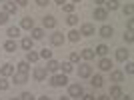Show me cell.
I'll return each mask as SVG.
<instances>
[{
  "label": "cell",
  "instance_id": "cell-40",
  "mask_svg": "<svg viewBox=\"0 0 134 100\" xmlns=\"http://www.w3.org/2000/svg\"><path fill=\"white\" fill-rule=\"evenodd\" d=\"M126 72H128V74L134 72V64H132V62H128V64H126Z\"/></svg>",
  "mask_w": 134,
  "mask_h": 100
},
{
  "label": "cell",
  "instance_id": "cell-42",
  "mask_svg": "<svg viewBox=\"0 0 134 100\" xmlns=\"http://www.w3.org/2000/svg\"><path fill=\"white\" fill-rule=\"evenodd\" d=\"M16 2V6H26L28 4V0H14Z\"/></svg>",
  "mask_w": 134,
  "mask_h": 100
},
{
  "label": "cell",
  "instance_id": "cell-49",
  "mask_svg": "<svg viewBox=\"0 0 134 100\" xmlns=\"http://www.w3.org/2000/svg\"><path fill=\"white\" fill-rule=\"evenodd\" d=\"M120 100H132V98H130V96H122Z\"/></svg>",
  "mask_w": 134,
  "mask_h": 100
},
{
  "label": "cell",
  "instance_id": "cell-52",
  "mask_svg": "<svg viewBox=\"0 0 134 100\" xmlns=\"http://www.w3.org/2000/svg\"><path fill=\"white\" fill-rule=\"evenodd\" d=\"M72 2H80V0H72Z\"/></svg>",
  "mask_w": 134,
  "mask_h": 100
},
{
  "label": "cell",
  "instance_id": "cell-21",
  "mask_svg": "<svg viewBox=\"0 0 134 100\" xmlns=\"http://www.w3.org/2000/svg\"><path fill=\"white\" fill-rule=\"evenodd\" d=\"M80 58H84V60H92V58H94V50H92V48H84L82 52H80Z\"/></svg>",
  "mask_w": 134,
  "mask_h": 100
},
{
  "label": "cell",
  "instance_id": "cell-5",
  "mask_svg": "<svg viewBox=\"0 0 134 100\" xmlns=\"http://www.w3.org/2000/svg\"><path fill=\"white\" fill-rule=\"evenodd\" d=\"M64 40H66V36H64L62 32H54V34L50 36L52 46H62V44H64Z\"/></svg>",
  "mask_w": 134,
  "mask_h": 100
},
{
  "label": "cell",
  "instance_id": "cell-35",
  "mask_svg": "<svg viewBox=\"0 0 134 100\" xmlns=\"http://www.w3.org/2000/svg\"><path fill=\"white\" fill-rule=\"evenodd\" d=\"M68 58H70L68 62H72V64H74V62L80 60V54H78V52H70V56H68Z\"/></svg>",
  "mask_w": 134,
  "mask_h": 100
},
{
  "label": "cell",
  "instance_id": "cell-3",
  "mask_svg": "<svg viewBox=\"0 0 134 100\" xmlns=\"http://www.w3.org/2000/svg\"><path fill=\"white\" fill-rule=\"evenodd\" d=\"M2 4H4V10H2V12H6L8 16H14V14L18 12L16 2H8V0H6V2H2Z\"/></svg>",
  "mask_w": 134,
  "mask_h": 100
},
{
  "label": "cell",
  "instance_id": "cell-14",
  "mask_svg": "<svg viewBox=\"0 0 134 100\" xmlns=\"http://www.w3.org/2000/svg\"><path fill=\"white\" fill-rule=\"evenodd\" d=\"M110 80H112V82H116V84L124 82V72H120V70H112V74H110Z\"/></svg>",
  "mask_w": 134,
  "mask_h": 100
},
{
  "label": "cell",
  "instance_id": "cell-15",
  "mask_svg": "<svg viewBox=\"0 0 134 100\" xmlns=\"http://www.w3.org/2000/svg\"><path fill=\"white\" fill-rule=\"evenodd\" d=\"M12 76H14V84H26L28 82V74H24V72H16Z\"/></svg>",
  "mask_w": 134,
  "mask_h": 100
},
{
  "label": "cell",
  "instance_id": "cell-7",
  "mask_svg": "<svg viewBox=\"0 0 134 100\" xmlns=\"http://www.w3.org/2000/svg\"><path fill=\"white\" fill-rule=\"evenodd\" d=\"M98 68H100L102 72H108V70H112V60L110 58H100V62H98Z\"/></svg>",
  "mask_w": 134,
  "mask_h": 100
},
{
  "label": "cell",
  "instance_id": "cell-53",
  "mask_svg": "<svg viewBox=\"0 0 134 100\" xmlns=\"http://www.w3.org/2000/svg\"><path fill=\"white\" fill-rule=\"evenodd\" d=\"M0 2H6V0H0Z\"/></svg>",
  "mask_w": 134,
  "mask_h": 100
},
{
  "label": "cell",
  "instance_id": "cell-39",
  "mask_svg": "<svg viewBox=\"0 0 134 100\" xmlns=\"http://www.w3.org/2000/svg\"><path fill=\"white\" fill-rule=\"evenodd\" d=\"M124 40H126V42H132V40H134L132 32H124Z\"/></svg>",
  "mask_w": 134,
  "mask_h": 100
},
{
  "label": "cell",
  "instance_id": "cell-1",
  "mask_svg": "<svg viewBox=\"0 0 134 100\" xmlns=\"http://www.w3.org/2000/svg\"><path fill=\"white\" fill-rule=\"evenodd\" d=\"M84 94V88H82V84H70V86H68V96H70V98H80V96Z\"/></svg>",
  "mask_w": 134,
  "mask_h": 100
},
{
  "label": "cell",
  "instance_id": "cell-50",
  "mask_svg": "<svg viewBox=\"0 0 134 100\" xmlns=\"http://www.w3.org/2000/svg\"><path fill=\"white\" fill-rule=\"evenodd\" d=\"M38 100H50V98H48V96H42V98H38Z\"/></svg>",
  "mask_w": 134,
  "mask_h": 100
},
{
  "label": "cell",
  "instance_id": "cell-17",
  "mask_svg": "<svg viewBox=\"0 0 134 100\" xmlns=\"http://www.w3.org/2000/svg\"><path fill=\"white\" fill-rule=\"evenodd\" d=\"M42 24H44V28H56V18L54 16H44L42 18Z\"/></svg>",
  "mask_w": 134,
  "mask_h": 100
},
{
  "label": "cell",
  "instance_id": "cell-38",
  "mask_svg": "<svg viewBox=\"0 0 134 100\" xmlns=\"http://www.w3.org/2000/svg\"><path fill=\"white\" fill-rule=\"evenodd\" d=\"M20 100H34V96H32V92H22V94H20Z\"/></svg>",
  "mask_w": 134,
  "mask_h": 100
},
{
  "label": "cell",
  "instance_id": "cell-37",
  "mask_svg": "<svg viewBox=\"0 0 134 100\" xmlns=\"http://www.w3.org/2000/svg\"><path fill=\"white\" fill-rule=\"evenodd\" d=\"M6 22H8V14H6V12H0V26H4Z\"/></svg>",
  "mask_w": 134,
  "mask_h": 100
},
{
  "label": "cell",
  "instance_id": "cell-34",
  "mask_svg": "<svg viewBox=\"0 0 134 100\" xmlns=\"http://www.w3.org/2000/svg\"><path fill=\"white\" fill-rule=\"evenodd\" d=\"M8 88H10V82L6 78H0V90H8Z\"/></svg>",
  "mask_w": 134,
  "mask_h": 100
},
{
  "label": "cell",
  "instance_id": "cell-41",
  "mask_svg": "<svg viewBox=\"0 0 134 100\" xmlns=\"http://www.w3.org/2000/svg\"><path fill=\"white\" fill-rule=\"evenodd\" d=\"M38 6H46V4H50V0H34Z\"/></svg>",
  "mask_w": 134,
  "mask_h": 100
},
{
  "label": "cell",
  "instance_id": "cell-32",
  "mask_svg": "<svg viewBox=\"0 0 134 100\" xmlns=\"http://www.w3.org/2000/svg\"><path fill=\"white\" fill-rule=\"evenodd\" d=\"M66 22L70 24V26H74V24L78 22V16H76V14H68V18H66Z\"/></svg>",
  "mask_w": 134,
  "mask_h": 100
},
{
  "label": "cell",
  "instance_id": "cell-33",
  "mask_svg": "<svg viewBox=\"0 0 134 100\" xmlns=\"http://www.w3.org/2000/svg\"><path fill=\"white\" fill-rule=\"evenodd\" d=\"M132 12H134V6L132 4H126V6H124V16H130V18H132Z\"/></svg>",
  "mask_w": 134,
  "mask_h": 100
},
{
  "label": "cell",
  "instance_id": "cell-46",
  "mask_svg": "<svg viewBox=\"0 0 134 100\" xmlns=\"http://www.w3.org/2000/svg\"><path fill=\"white\" fill-rule=\"evenodd\" d=\"M98 100H112L110 96H98Z\"/></svg>",
  "mask_w": 134,
  "mask_h": 100
},
{
  "label": "cell",
  "instance_id": "cell-16",
  "mask_svg": "<svg viewBox=\"0 0 134 100\" xmlns=\"http://www.w3.org/2000/svg\"><path fill=\"white\" fill-rule=\"evenodd\" d=\"M20 28H24V30H32V28H34V20H32L30 16L22 18V22H20Z\"/></svg>",
  "mask_w": 134,
  "mask_h": 100
},
{
  "label": "cell",
  "instance_id": "cell-27",
  "mask_svg": "<svg viewBox=\"0 0 134 100\" xmlns=\"http://www.w3.org/2000/svg\"><path fill=\"white\" fill-rule=\"evenodd\" d=\"M28 70H30V62H26V60L18 62V72H24V74H28Z\"/></svg>",
  "mask_w": 134,
  "mask_h": 100
},
{
  "label": "cell",
  "instance_id": "cell-20",
  "mask_svg": "<svg viewBox=\"0 0 134 100\" xmlns=\"http://www.w3.org/2000/svg\"><path fill=\"white\" fill-rule=\"evenodd\" d=\"M108 50H110V48H108L106 44H98V46H96V50H94V54H98V56H102V58H104V56L108 54Z\"/></svg>",
  "mask_w": 134,
  "mask_h": 100
},
{
  "label": "cell",
  "instance_id": "cell-2",
  "mask_svg": "<svg viewBox=\"0 0 134 100\" xmlns=\"http://www.w3.org/2000/svg\"><path fill=\"white\" fill-rule=\"evenodd\" d=\"M50 84H52V86H66V84H68L66 74H54V76L50 78Z\"/></svg>",
  "mask_w": 134,
  "mask_h": 100
},
{
  "label": "cell",
  "instance_id": "cell-10",
  "mask_svg": "<svg viewBox=\"0 0 134 100\" xmlns=\"http://www.w3.org/2000/svg\"><path fill=\"white\" fill-rule=\"evenodd\" d=\"M0 74H2V78H8L14 74V66L12 64H4V66H0Z\"/></svg>",
  "mask_w": 134,
  "mask_h": 100
},
{
  "label": "cell",
  "instance_id": "cell-45",
  "mask_svg": "<svg viewBox=\"0 0 134 100\" xmlns=\"http://www.w3.org/2000/svg\"><path fill=\"white\" fill-rule=\"evenodd\" d=\"M54 2H56V4H58V6H60V8H62V6H64V4H66V0H54Z\"/></svg>",
  "mask_w": 134,
  "mask_h": 100
},
{
  "label": "cell",
  "instance_id": "cell-47",
  "mask_svg": "<svg viewBox=\"0 0 134 100\" xmlns=\"http://www.w3.org/2000/svg\"><path fill=\"white\" fill-rule=\"evenodd\" d=\"M94 4H104V0H92Z\"/></svg>",
  "mask_w": 134,
  "mask_h": 100
},
{
  "label": "cell",
  "instance_id": "cell-19",
  "mask_svg": "<svg viewBox=\"0 0 134 100\" xmlns=\"http://www.w3.org/2000/svg\"><path fill=\"white\" fill-rule=\"evenodd\" d=\"M92 86H94V88H102V86H104V78L100 76V74H96V76H92Z\"/></svg>",
  "mask_w": 134,
  "mask_h": 100
},
{
  "label": "cell",
  "instance_id": "cell-25",
  "mask_svg": "<svg viewBox=\"0 0 134 100\" xmlns=\"http://www.w3.org/2000/svg\"><path fill=\"white\" fill-rule=\"evenodd\" d=\"M16 48H18V46H16L14 40H6V42H4V50H6V52H16Z\"/></svg>",
  "mask_w": 134,
  "mask_h": 100
},
{
  "label": "cell",
  "instance_id": "cell-36",
  "mask_svg": "<svg viewBox=\"0 0 134 100\" xmlns=\"http://www.w3.org/2000/svg\"><path fill=\"white\" fill-rule=\"evenodd\" d=\"M62 10L68 12V14H74V4H64V6H62Z\"/></svg>",
  "mask_w": 134,
  "mask_h": 100
},
{
  "label": "cell",
  "instance_id": "cell-4",
  "mask_svg": "<svg viewBox=\"0 0 134 100\" xmlns=\"http://www.w3.org/2000/svg\"><path fill=\"white\" fill-rule=\"evenodd\" d=\"M78 76L80 78H90L92 76V66H90V64H80L78 66Z\"/></svg>",
  "mask_w": 134,
  "mask_h": 100
},
{
  "label": "cell",
  "instance_id": "cell-12",
  "mask_svg": "<svg viewBox=\"0 0 134 100\" xmlns=\"http://www.w3.org/2000/svg\"><path fill=\"white\" fill-rule=\"evenodd\" d=\"M46 70H48V72H58V70H60V62L54 60V58H50L48 64H46Z\"/></svg>",
  "mask_w": 134,
  "mask_h": 100
},
{
  "label": "cell",
  "instance_id": "cell-23",
  "mask_svg": "<svg viewBox=\"0 0 134 100\" xmlns=\"http://www.w3.org/2000/svg\"><path fill=\"white\" fill-rule=\"evenodd\" d=\"M20 44H22V48H24V50H32L34 40L30 38V36H26V38H22V42H20Z\"/></svg>",
  "mask_w": 134,
  "mask_h": 100
},
{
  "label": "cell",
  "instance_id": "cell-9",
  "mask_svg": "<svg viewBox=\"0 0 134 100\" xmlns=\"http://www.w3.org/2000/svg\"><path fill=\"white\" fill-rule=\"evenodd\" d=\"M96 30H94V24H82V28H80V34H82V36H92V34H94Z\"/></svg>",
  "mask_w": 134,
  "mask_h": 100
},
{
  "label": "cell",
  "instance_id": "cell-29",
  "mask_svg": "<svg viewBox=\"0 0 134 100\" xmlns=\"http://www.w3.org/2000/svg\"><path fill=\"white\" fill-rule=\"evenodd\" d=\"M40 60V56L34 52V50H28V54H26V62H38Z\"/></svg>",
  "mask_w": 134,
  "mask_h": 100
},
{
  "label": "cell",
  "instance_id": "cell-22",
  "mask_svg": "<svg viewBox=\"0 0 134 100\" xmlns=\"http://www.w3.org/2000/svg\"><path fill=\"white\" fill-rule=\"evenodd\" d=\"M6 34L10 36V40H14L16 36H20V28H18V26H10L8 30H6Z\"/></svg>",
  "mask_w": 134,
  "mask_h": 100
},
{
  "label": "cell",
  "instance_id": "cell-18",
  "mask_svg": "<svg viewBox=\"0 0 134 100\" xmlns=\"http://www.w3.org/2000/svg\"><path fill=\"white\" fill-rule=\"evenodd\" d=\"M122 96H124V92H122V88H120L118 84L110 88V98H122Z\"/></svg>",
  "mask_w": 134,
  "mask_h": 100
},
{
  "label": "cell",
  "instance_id": "cell-26",
  "mask_svg": "<svg viewBox=\"0 0 134 100\" xmlns=\"http://www.w3.org/2000/svg\"><path fill=\"white\" fill-rule=\"evenodd\" d=\"M80 36H82V34H80L78 30H70V32H68V40H70V42H78Z\"/></svg>",
  "mask_w": 134,
  "mask_h": 100
},
{
  "label": "cell",
  "instance_id": "cell-11",
  "mask_svg": "<svg viewBox=\"0 0 134 100\" xmlns=\"http://www.w3.org/2000/svg\"><path fill=\"white\" fill-rule=\"evenodd\" d=\"M98 34H100V36H102V38H112V34H114V28H112V26H102L100 28V30H98Z\"/></svg>",
  "mask_w": 134,
  "mask_h": 100
},
{
  "label": "cell",
  "instance_id": "cell-30",
  "mask_svg": "<svg viewBox=\"0 0 134 100\" xmlns=\"http://www.w3.org/2000/svg\"><path fill=\"white\" fill-rule=\"evenodd\" d=\"M60 68H62V72H64V74H68V72H72V62H62V64H60Z\"/></svg>",
  "mask_w": 134,
  "mask_h": 100
},
{
  "label": "cell",
  "instance_id": "cell-8",
  "mask_svg": "<svg viewBox=\"0 0 134 100\" xmlns=\"http://www.w3.org/2000/svg\"><path fill=\"white\" fill-rule=\"evenodd\" d=\"M128 56H130V50H126V48H118L116 50V60L118 62H126Z\"/></svg>",
  "mask_w": 134,
  "mask_h": 100
},
{
  "label": "cell",
  "instance_id": "cell-24",
  "mask_svg": "<svg viewBox=\"0 0 134 100\" xmlns=\"http://www.w3.org/2000/svg\"><path fill=\"white\" fill-rule=\"evenodd\" d=\"M44 38V30L42 28H32V40H42Z\"/></svg>",
  "mask_w": 134,
  "mask_h": 100
},
{
  "label": "cell",
  "instance_id": "cell-13",
  "mask_svg": "<svg viewBox=\"0 0 134 100\" xmlns=\"http://www.w3.org/2000/svg\"><path fill=\"white\" fill-rule=\"evenodd\" d=\"M106 18H108L106 8H96L94 10V20H106Z\"/></svg>",
  "mask_w": 134,
  "mask_h": 100
},
{
  "label": "cell",
  "instance_id": "cell-28",
  "mask_svg": "<svg viewBox=\"0 0 134 100\" xmlns=\"http://www.w3.org/2000/svg\"><path fill=\"white\" fill-rule=\"evenodd\" d=\"M104 4H106V10L112 12V10L118 8V0H104Z\"/></svg>",
  "mask_w": 134,
  "mask_h": 100
},
{
  "label": "cell",
  "instance_id": "cell-44",
  "mask_svg": "<svg viewBox=\"0 0 134 100\" xmlns=\"http://www.w3.org/2000/svg\"><path fill=\"white\" fill-rule=\"evenodd\" d=\"M82 100H96L92 94H82Z\"/></svg>",
  "mask_w": 134,
  "mask_h": 100
},
{
  "label": "cell",
  "instance_id": "cell-43",
  "mask_svg": "<svg viewBox=\"0 0 134 100\" xmlns=\"http://www.w3.org/2000/svg\"><path fill=\"white\" fill-rule=\"evenodd\" d=\"M132 28H134V20L128 18V32H132Z\"/></svg>",
  "mask_w": 134,
  "mask_h": 100
},
{
  "label": "cell",
  "instance_id": "cell-6",
  "mask_svg": "<svg viewBox=\"0 0 134 100\" xmlns=\"http://www.w3.org/2000/svg\"><path fill=\"white\" fill-rule=\"evenodd\" d=\"M46 74H48V70H46V68H42V66L34 68V80H36V82H42V80H46Z\"/></svg>",
  "mask_w": 134,
  "mask_h": 100
},
{
  "label": "cell",
  "instance_id": "cell-51",
  "mask_svg": "<svg viewBox=\"0 0 134 100\" xmlns=\"http://www.w3.org/2000/svg\"><path fill=\"white\" fill-rule=\"evenodd\" d=\"M10 100H20V98H10Z\"/></svg>",
  "mask_w": 134,
  "mask_h": 100
},
{
  "label": "cell",
  "instance_id": "cell-31",
  "mask_svg": "<svg viewBox=\"0 0 134 100\" xmlns=\"http://www.w3.org/2000/svg\"><path fill=\"white\" fill-rule=\"evenodd\" d=\"M40 58H44V60H50L52 58V50H48V48H42V52H40Z\"/></svg>",
  "mask_w": 134,
  "mask_h": 100
},
{
  "label": "cell",
  "instance_id": "cell-48",
  "mask_svg": "<svg viewBox=\"0 0 134 100\" xmlns=\"http://www.w3.org/2000/svg\"><path fill=\"white\" fill-rule=\"evenodd\" d=\"M60 100H70V96H60Z\"/></svg>",
  "mask_w": 134,
  "mask_h": 100
}]
</instances>
